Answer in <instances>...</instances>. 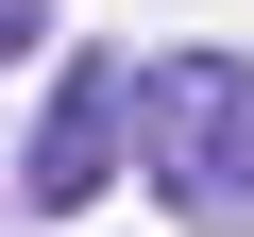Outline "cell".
Listing matches in <instances>:
<instances>
[{"label": "cell", "mask_w": 254, "mask_h": 237, "mask_svg": "<svg viewBox=\"0 0 254 237\" xmlns=\"http://www.w3.org/2000/svg\"><path fill=\"white\" fill-rule=\"evenodd\" d=\"M136 170L170 220L254 237V51H153L136 68Z\"/></svg>", "instance_id": "1"}, {"label": "cell", "mask_w": 254, "mask_h": 237, "mask_svg": "<svg viewBox=\"0 0 254 237\" xmlns=\"http://www.w3.org/2000/svg\"><path fill=\"white\" fill-rule=\"evenodd\" d=\"M119 153H136V51H68V85L34 102V136H17V203L34 220H85L119 186Z\"/></svg>", "instance_id": "2"}, {"label": "cell", "mask_w": 254, "mask_h": 237, "mask_svg": "<svg viewBox=\"0 0 254 237\" xmlns=\"http://www.w3.org/2000/svg\"><path fill=\"white\" fill-rule=\"evenodd\" d=\"M34 34H51V0H0V51H34Z\"/></svg>", "instance_id": "3"}]
</instances>
